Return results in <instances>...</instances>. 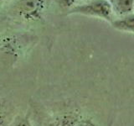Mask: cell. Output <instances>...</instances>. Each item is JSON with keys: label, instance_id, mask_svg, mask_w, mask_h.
Returning a JSON list of instances; mask_svg holds the SVG:
<instances>
[{"label": "cell", "instance_id": "obj_8", "mask_svg": "<svg viewBox=\"0 0 134 126\" xmlns=\"http://www.w3.org/2000/svg\"><path fill=\"white\" fill-rule=\"evenodd\" d=\"M0 126H4V120L2 117H0Z\"/></svg>", "mask_w": 134, "mask_h": 126}, {"label": "cell", "instance_id": "obj_9", "mask_svg": "<svg viewBox=\"0 0 134 126\" xmlns=\"http://www.w3.org/2000/svg\"><path fill=\"white\" fill-rule=\"evenodd\" d=\"M85 1H86V2H90V1H92V0H85Z\"/></svg>", "mask_w": 134, "mask_h": 126}, {"label": "cell", "instance_id": "obj_6", "mask_svg": "<svg viewBox=\"0 0 134 126\" xmlns=\"http://www.w3.org/2000/svg\"><path fill=\"white\" fill-rule=\"evenodd\" d=\"M78 0H60V3L61 7L65 8H68L70 10V8L75 6V3H77Z\"/></svg>", "mask_w": 134, "mask_h": 126}, {"label": "cell", "instance_id": "obj_10", "mask_svg": "<svg viewBox=\"0 0 134 126\" xmlns=\"http://www.w3.org/2000/svg\"><path fill=\"white\" fill-rule=\"evenodd\" d=\"M3 1V0H0V3H2Z\"/></svg>", "mask_w": 134, "mask_h": 126}, {"label": "cell", "instance_id": "obj_1", "mask_svg": "<svg viewBox=\"0 0 134 126\" xmlns=\"http://www.w3.org/2000/svg\"><path fill=\"white\" fill-rule=\"evenodd\" d=\"M70 14H81L105 20H112L113 8L109 0H92L81 5H76L69 10Z\"/></svg>", "mask_w": 134, "mask_h": 126}, {"label": "cell", "instance_id": "obj_2", "mask_svg": "<svg viewBox=\"0 0 134 126\" xmlns=\"http://www.w3.org/2000/svg\"><path fill=\"white\" fill-rule=\"evenodd\" d=\"M16 14L26 21H38L43 18L46 9V0H18Z\"/></svg>", "mask_w": 134, "mask_h": 126}, {"label": "cell", "instance_id": "obj_7", "mask_svg": "<svg viewBox=\"0 0 134 126\" xmlns=\"http://www.w3.org/2000/svg\"><path fill=\"white\" fill-rule=\"evenodd\" d=\"M15 126H32V125L30 121L28 119H22L15 124Z\"/></svg>", "mask_w": 134, "mask_h": 126}, {"label": "cell", "instance_id": "obj_5", "mask_svg": "<svg viewBox=\"0 0 134 126\" xmlns=\"http://www.w3.org/2000/svg\"><path fill=\"white\" fill-rule=\"evenodd\" d=\"M111 5L113 13L121 17L133 14L134 0H113Z\"/></svg>", "mask_w": 134, "mask_h": 126}, {"label": "cell", "instance_id": "obj_4", "mask_svg": "<svg viewBox=\"0 0 134 126\" xmlns=\"http://www.w3.org/2000/svg\"><path fill=\"white\" fill-rule=\"evenodd\" d=\"M111 25L120 31L131 33L134 31V16L133 14L122 16L120 19L111 20Z\"/></svg>", "mask_w": 134, "mask_h": 126}, {"label": "cell", "instance_id": "obj_3", "mask_svg": "<svg viewBox=\"0 0 134 126\" xmlns=\"http://www.w3.org/2000/svg\"><path fill=\"white\" fill-rule=\"evenodd\" d=\"M49 126H96V124L90 119L85 118L67 114L58 117Z\"/></svg>", "mask_w": 134, "mask_h": 126}]
</instances>
